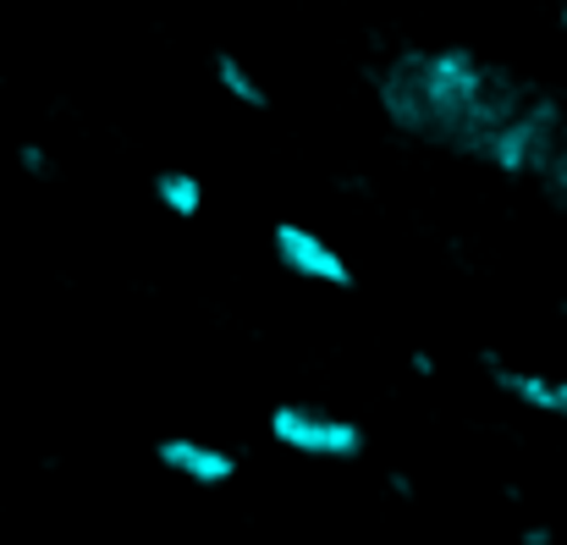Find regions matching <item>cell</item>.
Returning <instances> with one entry per match:
<instances>
[{"label":"cell","instance_id":"1","mask_svg":"<svg viewBox=\"0 0 567 545\" xmlns=\"http://www.w3.org/2000/svg\"><path fill=\"white\" fill-rule=\"evenodd\" d=\"M380 111L408 133V138H430V144H452L463 155H485L491 138L535 100V89H524L518 78H507L502 66H491L480 50L468 44H446V50H408L396 55L375 83Z\"/></svg>","mask_w":567,"mask_h":545},{"label":"cell","instance_id":"2","mask_svg":"<svg viewBox=\"0 0 567 545\" xmlns=\"http://www.w3.org/2000/svg\"><path fill=\"white\" fill-rule=\"evenodd\" d=\"M270 441L309 463H359L370 452V430L348 413L315 408V402H281L270 408Z\"/></svg>","mask_w":567,"mask_h":545},{"label":"cell","instance_id":"3","mask_svg":"<svg viewBox=\"0 0 567 545\" xmlns=\"http://www.w3.org/2000/svg\"><path fill=\"white\" fill-rule=\"evenodd\" d=\"M270 259L292 276V281H303V287H326V292H348L359 276H353V259L326 237V232H315V226H303V220H276L270 226Z\"/></svg>","mask_w":567,"mask_h":545},{"label":"cell","instance_id":"4","mask_svg":"<svg viewBox=\"0 0 567 545\" xmlns=\"http://www.w3.org/2000/svg\"><path fill=\"white\" fill-rule=\"evenodd\" d=\"M155 463L172 474V480H188L198 491H215V485H231L237 480V452L204 441V435H161L155 441Z\"/></svg>","mask_w":567,"mask_h":545},{"label":"cell","instance_id":"5","mask_svg":"<svg viewBox=\"0 0 567 545\" xmlns=\"http://www.w3.org/2000/svg\"><path fill=\"white\" fill-rule=\"evenodd\" d=\"M480 363H485L491 385H496L507 402H518V408H529V413H540V419H563L567 424V374L529 369V363H507V359H496V353H485Z\"/></svg>","mask_w":567,"mask_h":545},{"label":"cell","instance_id":"6","mask_svg":"<svg viewBox=\"0 0 567 545\" xmlns=\"http://www.w3.org/2000/svg\"><path fill=\"white\" fill-rule=\"evenodd\" d=\"M209 72H215V89L226 94V105L248 111V116H265L270 111V83L237 55V50H215L209 55Z\"/></svg>","mask_w":567,"mask_h":545},{"label":"cell","instance_id":"7","mask_svg":"<svg viewBox=\"0 0 567 545\" xmlns=\"http://www.w3.org/2000/svg\"><path fill=\"white\" fill-rule=\"evenodd\" d=\"M150 193H155V204H161L166 215H177V220H198L204 204H209L204 177H198V172H183V166L155 172V177H150Z\"/></svg>","mask_w":567,"mask_h":545},{"label":"cell","instance_id":"8","mask_svg":"<svg viewBox=\"0 0 567 545\" xmlns=\"http://www.w3.org/2000/svg\"><path fill=\"white\" fill-rule=\"evenodd\" d=\"M11 161H17V172H22V177H33V182L55 177V150H50V144H39V138L17 144V155H11Z\"/></svg>","mask_w":567,"mask_h":545},{"label":"cell","instance_id":"9","mask_svg":"<svg viewBox=\"0 0 567 545\" xmlns=\"http://www.w3.org/2000/svg\"><path fill=\"white\" fill-rule=\"evenodd\" d=\"M518 545H557V535H551L546 524H529V529L518 535Z\"/></svg>","mask_w":567,"mask_h":545},{"label":"cell","instance_id":"10","mask_svg":"<svg viewBox=\"0 0 567 545\" xmlns=\"http://www.w3.org/2000/svg\"><path fill=\"white\" fill-rule=\"evenodd\" d=\"M385 491L402 496V502H413V480H408V474H385Z\"/></svg>","mask_w":567,"mask_h":545},{"label":"cell","instance_id":"11","mask_svg":"<svg viewBox=\"0 0 567 545\" xmlns=\"http://www.w3.org/2000/svg\"><path fill=\"white\" fill-rule=\"evenodd\" d=\"M408 369H413V374H424V380H430V374H435V359H430V353H424V348H413V353H408Z\"/></svg>","mask_w":567,"mask_h":545},{"label":"cell","instance_id":"12","mask_svg":"<svg viewBox=\"0 0 567 545\" xmlns=\"http://www.w3.org/2000/svg\"><path fill=\"white\" fill-rule=\"evenodd\" d=\"M557 22H563V33H567V6H563V11H557Z\"/></svg>","mask_w":567,"mask_h":545}]
</instances>
